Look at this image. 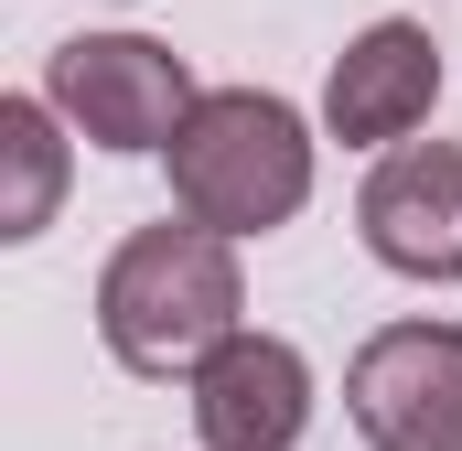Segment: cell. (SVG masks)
Wrapping results in <instances>:
<instances>
[{"mask_svg":"<svg viewBox=\"0 0 462 451\" xmlns=\"http://www.w3.org/2000/svg\"><path fill=\"white\" fill-rule=\"evenodd\" d=\"M97 334L129 376H194L205 354H226L247 334V290H236V247L205 236L194 216H162L140 236H118V258L97 269Z\"/></svg>","mask_w":462,"mask_h":451,"instance_id":"obj_1","label":"cell"},{"mask_svg":"<svg viewBox=\"0 0 462 451\" xmlns=\"http://www.w3.org/2000/svg\"><path fill=\"white\" fill-rule=\"evenodd\" d=\"M162 161H172V216H194L226 247L312 205V129L269 87H205V108L183 118V140Z\"/></svg>","mask_w":462,"mask_h":451,"instance_id":"obj_2","label":"cell"},{"mask_svg":"<svg viewBox=\"0 0 462 451\" xmlns=\"http://www.w3.org/2000/svg\"><path fill=\"white\" fill-rule=\"evenodd\" d=\"M43 108L97 151H172L183 118L205 108V87L151 32H76V43L43 54Z\"/></svg>","mask_w":462,"mask_h":451,"instance_id":"obj_3","label":"cell"},{"mask_svg":"<svg viewBox=\"0 0 462 451\" xmlns=\"http://www.w3.org/2000/svg\"><path fill=\"white\" fill-rule=\"evenodd\" d=\"M345 409L365 451H462V323H387L355 344Z\"/></svg>","mask_w":462,"mask_h":451,"instance_id":"obj_4","label":"cell"},{"mask_svg":"<svg viewBox=\"0 0 462 451\" xmlns=\"http://www.w3.org/2000/svg\"><path fill=\"white\" fill-rule=\"evenodd\" d=\"M355 236L398 280H462V140H409L365 172Z\"/></svg>","mask_w":462,"mask_h":451,"instance_id":"obj_5","label":"cell"},{"mask_svg":"<svg viewBox=\"0 0 462 451\" xmlns=\"http://www.w3.org/2000/svg\"><path fill=\"white\" fill-rule=\"evenodd\" d=\"M441 108V43L430 22H365L334 76H323V129L345 151H409V129Z\"/></svg>","mask_w":462,"mask_h":451,"instance_id":"obj_6","label":"cell"},{"mask_svg":"<svg viewBox=\"0 0 462 451\" xmlns=\"http://www.w3.org/2000/svg\"><path fill=\"white\" fill-rule=\"evenodd\" d=\"M183 387H194L183 409H194V441L205 451H301V430H312V365L280 334H236Z\"/></svg>","mask_w":462,"mask_h":451,"instance_id":"obj_7","label":"cell"},{"mask_svg":"<svg viewBox=\"0 0 462 451\" xmlns=\"http://www.w3.org/2000/svg\"><path fill=\"white\" fill-rule=\"evenodd\" d=\"M65 194V140L43 97H0V236H43Z\"/></svg>","mask_w":462,"mask_h":451,"instance_id":"obj_8","label":"cell"}]
</instances>
